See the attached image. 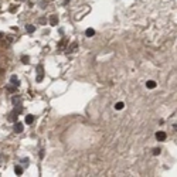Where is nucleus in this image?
I'll list each match as a JSON object with an SVG mask.
<instances>
[{
    "label": "nucleus",
    "instance_id": "1",
    "mask_svg": "<svg viewBox=\"0 0 177 177\" xmlns=\"http://www.w3.org/2000/svg\"><path fill=\"white\" fill-rule=\"evenodd\" d=\"M44 78V71H43V65L37 67V82H41Z\"/></svg>",
    "mask_w": 177,
    "mask_h": 177
},
{
    "label": "nucleus",
    "instance_id": "2",
    "mask_svg": "<svg viewBox=\"0 0 177 177\" xmlns=\"http://www.w3.org/2000/svg\"><path fill=\"white\" fill-rule=\"evenodd\" d=\"M166 137H167V136H166V133H164V132H161V130H159V132L156 133V139H157V140H160V142L166 140Z\"/></svg>",
    "mask_w": 177,
    "mask_h": 177
},
{
    "label": "nucleus",
    "instance_id": "3",
    "mask_svg": "<svg viewBox=\"0 0 177 177\" xmlns=\"http://www.w3.org/2000/svg\"><path fill=\"white\" fill-rule=\"evenodd\" d=\"M14 132L16 133H21L23 132V123H20V122H14Z\"/></svg>",
    "mask_w": 177,
    "mask_h": 177
},
{
    "label": "nucleus",
    "instance_id": "4",
    "mask_svg": "<svg viewBox=\"0 0 177 177\" xmlns=\"http://www.w3.org/2000/svg\"><path fill=\"white\" fill-rule=\"evenodd\" d=\"M23 101H21V97H18V95H16V97H11V103L13 105H20Z\"/></svg>",
    "mask_w": 177,
    "mask_h": 177
},
{
    "label": "nucleus",
    "instance_id": "5",
    "mask_svg": "<svg viewBox=\"0 0 177 177\" xmlns=\"http://www.w3.org/2000/svg\"><path fill=\"white\" fill-rule=\"evenodd\" d=\"M50 24L51 26H57L58 24V17L55 16V14H52V16L50 17Z\"/></svg>",
    "mask_w": 177,
    "mask_h": 177
},
{
    "label": "nucleus",
    "instance_id": "6",
    "mask_svg": "<svg viewBox=\"0 0 177 177\" xmlns=\"http://www.w3.org/2000/svg\"><path fill=\"white\" fill-rule=\"evenodd\" d=\"M77 46H78V43H77V41H74V43H72V44H71V46L67 48V52H72L74 50L77 48Z\"/></svg>",
    "mask_w": 177,
    "mask_h": 177
},
{
    "label": "nucleus",
    "instance_id": "7",
    "mask_svg": "<svg viewBox=\"0 0 177 177\" xmlns=\"http://www.w3.org/2000/svg\"><path fill=\"white\" fill-rule=\"evenodd\" d=\"M146 86H147L149 89H153V88H156V82H154V81H147V82H146Z\"/></svg>",
    "mask_w": 177,
    "mask_h": 177
},
{
    "label": "nucleus",
    "instance_id": "8",
    "mask_svg": "<svg viewBox=\"0 0 177 177\" xmlns=\"http://www.w3.org/2000/svg\"><path fill=\"white\" fill-rule=\"evenodd\" d=\"M33 122H34V116H33V115H27V116H26V123H27V125H31Z\"/></svg>",
    "mask_w": 177,
    "mask_h": 177
},
{
    "label": "nucleus",
    "instance_id": "9",
    "mask_svg": "<svg viewBox=\"0 0 177 177\" xmlns=\"http://www.w3.org/2000/svg\"><path fill=\"white\" fill-rule=\"evenodd\" d=\"M10 82H11V84H14L16 86H18V85H20V82H18V78H17L16 75H11V78H10Z\"/></svg>",
    "mask_w": 177,
    "mask_h": 177
},
{
    "label": "nucleus",
    "instance_id": "10",
    "mask_svg": "<svg viewBox=\"0 0 177 177\" xmlns=\"http://www.w3.org/2000/svg\"><path fill=\"white\" fill-rule=\"evenodd\" d=\"M9 120H10V122H17V113L16 112H11V113H10Z\"/></svg>",
    "mask_w": 177,
    "mask_h": 177
},
{
    "label": "nucleus",
    "instance_id": "11",
    "mask_svg": "<svg viewBox=\"0 0 177 177\" xmlns=\"http://www.w3.org/2000/svg\"><path fill=\"white\" fill-rule=\"evenodd\" d=\"M94 34H95V30H94V29H88V30L85 31V35H86V37H92Z\"/></svg>",
    "mask_w": 177,
    "mask_h": 177
},
{
    "label": "nucleus",
    "instance_id": "12",
    "mask_svg": "<svg viewBox=\"0 0 177 177\" xmlns=\"http://www.w3.org/2000/svg\"><path fill=\"white\" fill-rule=\"evenodd\" d=\"M123 106H125L123 102H118V103L115 105V109H116V111H120V109H123Z\"/></svg>",
    "mask_w": 177,
    "mask_h": 177
},
{
    "label": "nucleus",
    "instance_id": "13",
    "mask_svg": "<svg viewBox=\"0 0 177 177\" xmlns=\"http://www.w3.org/2000/svg\"><path fill=\"white\" fill-rule=\"evenodd\" d=\"M14 106H16V108H14V111H13V112H16L17 115H18V113L23 111V106H21V103H20V105H14Z\"/></svg>",
    "mask_w": 177,
    "mask_h": 177
},
{
    "label": "nucleus",
    "instance_id": "14",
    "mask_svg": "<svg viewBox=\"0 0 177 177\" xmlns=\"http://www.w3.org/2000/svg\"><path fill=\"white\" fill-rule=\"evenodd\" d=\"M14 171H16L17 176H21V173H23V169H21L20 166H16V167H14Z\"/></svg>",
    "mask_w": 177,
    "mask_h": 177
},
{
    "label": "nucleus",
    "instance_id": "15",
    "mask_svg": "<svg viewBox=\"0 0 177 177\" xmlns=\"http://www.w3.org/2000/svg\"><path fill=\"white\" fill-rule=\"evenodd\" d=\"M26 30H27L29 33H33L34 30H35V27H34L33 24H27V26H26Z\"/></svg>",
    "mask_w": 177,
    "mask_h": 177
},
{
    "label": "nucleus",
    "instance_id": "16",
    "mask_svg": "<svg viewBox=\"0 0 177 177\" xmlns=\"http://www.w3.org/2000/svg\"><path fill=\"white\" fill-rule=\"evenodd\" d=\"M21 63H23V64H29V63H30V58H29V57H27V55H24V57H21Z\"/></svg>",
    "mask_w": 177,
    "mask_h": 177
},
{
    "label": "nucleus",
    "instance_id": "17",
    "mask_svg": "<svg viewBox=\"0 0 177 177\" xmlns=\"http://www.w3.org/2000/svg\"><path fill=\"white\" fill-rule=\"evenodd\" d=\"M17 88H18V86H16V85H13V86H7V91H9V92H16Z\"/></svg>",
    "mask_w": 177,
    "mask_h": 177
},
{
    "label": "nucleus",
    "instance_id": "18",
    "mask_svg": "<svg viewBox=\"0 0 177 177\" xmlns=\"http://www.w3.org/2000/svg\"><path fill=\"white\" fill-rule=\"evenodd\" d=\"M40 7H41V9H46V7H47V1L40 0Z\"/></svg>",
    "mask_w": 177,
    "mask_h": 177
},
{
    "label": "nucleus",
    "instance_id": "19",
    "mask_svg": "<svg viewBox=\"0 0 177 177\" xmlns=\"http://www.w3.org/2000/svg\"><path fill=\"white\" fill-rule=\"evenodd\" d=\"M160 149H159V147H156V149H153V154H154V156H159V154H160Z\"/></svg>",
    "mask_w": 177,
    "mask_h": 177
},
{
    "label": "nucleus",
    "instance_id": "20",
    "mask_svg": "<svg viewBox=\"0 0 177 177\" xmlns=\"http://www.w3.org/2000/svg\"><path fill=\"white\" fill-rule=\"evenodd\" d=\"M23 163H24V167H27V166H29V159H24Z\"/></svg>",
    "mask_w": 177,
    "mask_h": 177
},
{
    "label": "nucleus",
    "instance_id": "21",
    "mask_svg": "<svg viewBox=\"0 0 177 177\" xmlns=\"http://www.w3.org/2000/svg\"><path fill=\"white\" fill-rule=\"evenodd\" d=\"M17 10V6H13V7H10V11H16Z\"/></svg>",
    "mask_w": 177,
    "mask_h": 177
},
{
    "label": "nucleus",
    "instance_id": "22",
    "mask_svg": "<svg viewBox=\"0 0 177 177\" xmlns=\"http://www.w3.org/2000/svg\"><path fill=\"white\" fill-rule=\"evenodd\" d=\"M46 21H47V20H46V18H40V23H41V24H44V23H46Z\"/></svg>",
    "mask_w": 177,
    "mask_h": 177
},
{
    "label": "nucleus",
    "instance_id": "23",
    "mask_svg": "<svg viewBox=\"0 0 177 177\" xmlns=\"http://www.w3.org/2000/svg\"><path fill=\"white\" fill-rule=\"evenodd\" d=\"M68 1H69V0H64L63 3H64V4H68Z\"/></svg>",
    "mask_w": 177,
    "mask_h": 177
},
{
    "label": "nucleus",
    "instance_id": "24",
    "mask_svg": "<svg viewBox=\"0 0 177 177\" xmlns=\"http://www.w3.org/2000/svg\"><path fill=\"white\" fill-rule=\"evenodd\" d=\"M3 35H4V34H3V33L0 31V38H3Z\"/></svg>",
    "mask_w": 177,
    "mask_h": 177
},
{
    "label": "nucleus",
    "instance_id": "25",
    "mask_svg": "<svg viewBox=\"0 0 177 177\" xmlns=\"http://www.w3.org/2000/svg\"><path fill=\"white\" fill-rule=\"evenodd\" d=\"M174 128H176V129H177V123H176V125H174Z\"/></svg>",
    "mask_w": 177,
    "mask_h": 177
}]
</instances>
